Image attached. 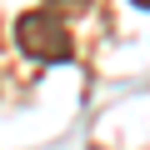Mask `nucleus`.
<instances>
[{
  "instance_id": "obj_1",
  "label": "nucleus",
  "mask_w": 150,
  "mask_h": 150,
  "mask_svg": "<svg viewBox=\"0 0 150 150\" xmlns=\"http://www.w3.org/2000/svg\"><path fill=\"white\" fill-rule=\"evenodd\" d=\"M15 45L20 55H30L35 65H65L75 55V40H70V25L60 10H25L15 20Z\"/></svg>"
},
{
  "instance_id": "obj_2",
  "label": "nucleus",
  "mask_w": 150,
  "mask_h": 150,
  "mask_svg": "<svg viewBox=\"0 0 150 150\" xmlns=\"http://www.w3.org/2000/svg\"><path fill=\"white\" fill-rule=\"evenodd\" d=\"M55 5H85V0H55Z\"/></svg>"
},
{
  "instance_id": "obj_3",
  "label": "nucleus",
  "mask_w": 150,
  "mask_h": 150,
  "mask_svg": "<svg viewBox=\"0 0 150 150\" xmlns=\"http://www.w3.org/2000/svg\"><path fill=\"white\" fill-rule=\"evenodd\" d=\"M130 5H140V10H150V0H130Z\"/></svg>"
}]
</instances>
